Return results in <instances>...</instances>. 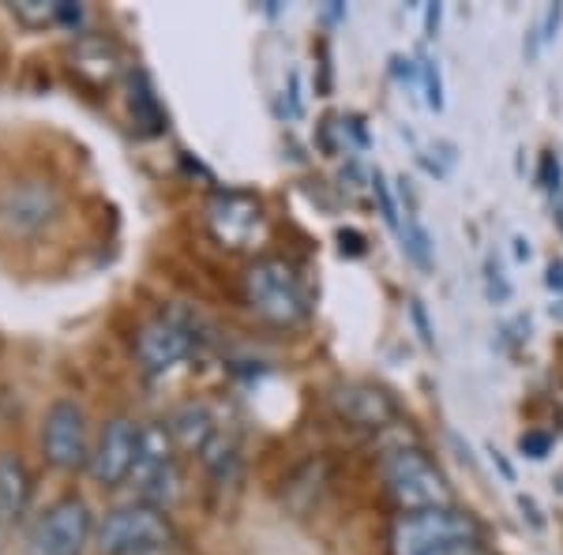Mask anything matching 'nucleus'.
<instances>
[{"instance_id": "f257e3e1", "label": "nucleus", "mask_w": 563, "mask_h": 555, "mask_svg": "<svg viewBox=\"0 0 563 555\" xmlns=\"http://www.w3.org/2000/svg\"><path fill=\"white\" fill-rule=\"evenodd\" d=\"M384 485L406 514L435 511V507H455V491L448 477L435 469V462L421 447H390L379 462Z\"/></svg>"}, {"instance_id": "f03ea898", "label": "nucleus", "mask_w": 563, "mask_h": 555, "mask_svg": "<svg viewBox=\"0 0 563 555\" xmlns=\"http://www.w3.org/2000/svg\"><path fill=\"white\" fill-rule=\"evenodd\" d=\"M244 300L260 320L294 326L308 315V293L286 259H256L244 270Z\"/></svg>"}, {"instance_id": "7ed1b4c3", "label": "nucleus", "mask_w": 563, "mask_h": 555, "mask_svg": "<svg viewBox=\"0 0 563 555\" xmlns=\"http://www.w3.org/2000/svg\"><path fill=\"white\" fill-rule=\"evenodd\" d=\"M95 541L102 555H166L177 536L158 507L129 503L102 518Z\"/></svg>"}, {"instance_id": "20e7f679", "label": "nucleus", "mask_w": 563, "mask_h": 555, "mask_svg": "<svg viewBox=\"0 0 563 555\" xmlns=\"http://www.w3.org/2000/svg\"><path fill=\"white\" fill-rule=\"evenodd\" d=\"M481 541L477 522L459 507H435V511H417L398 518L390 533V552L395 555H443L455 544Z\"/></svg>"}, {"instance_id": "39448f33", "label": "nucleus", "mask_w": 563, "mask_h": 555, "mask_svg": "<svg viewBox=\"0 0 563 555\" xmlns=\"http://www.w3.org/2000/svg\"><path fill=\"white\" fill-rule=\"evenodd\" d=\"M177 443L169 435L166 424H151L143 428L140 454H135L132 466V488L140 496V503L147 507H169L180 496V469H177Z\"/></svg>"}, {"instance_id": "423d86ee", "label": "nucleus", "mask_w": 563, "mask_h": 555, "mask_svg": "<svg viewBox=\"0 0 563 555\" xmlns=\"http://www.w3.org/2000/svg\"><path fill=\"white\" fill-rule=\"evenodd\" d=\"M90 530V507L79 496H65L31 525L26 555H84Z\"/></svg>"}, {"instance_id": "0eeeda50", "label": "nucleus", "mask_w": 563, "mask_h": 555, "mask_svg": "<svg viewBox=\"0 0 563 555\" xmlns=\"http://www.w3.org/2000/svg\"><path fill=\"white\" fill-rule=\"evenodd\" d=\"M42 451L45 462L65 473H76L90 466V447H87V417L71 398H60L45 409L42 421Z\"/></svg>"}, {"instance_id": "6e6552de", "label": "nucleus", "mask_w": 563, "mask_h": 555, "mask_svg": "<svg viewBox=\"0 0 563 555\" xmlns=\"http://www.w3.org/2000/svg\"><path fill=\"white\" fill-rule=\"evenodd\" d=\"M192 353V326L180 315H154L135 334V357L147 376H166Z\"/></svg>"}, {"instance_id": "1a4fd4ad", "label": "nucleus", "mask_w": 563, "mask_h": 555, "mask_svg": "<svg viewBox=\"0 0 563 555\" xmlns=\"http://www.w3.org/2000/svg\"><path fill=\"white\" fill-rule=\"evenodd\" d=\"M140 440H143V428L129 421V417H113L102 435H98L95 451H90V477L98 480L102 488H117L132 477L135 466V454H140Z\"/></svg>"}, {"instance_id": "9d476101", "label": "nucleus", "mask_w": 563, "mask_h": 555, "mask_svg": "<svg viewBox=\"0 0 563 555\" xmlns=\"http://www.w3.org/2000/svg\"><path fill=\"white\" fill-rule=\"evenodd\" d=\"M60 214V192L57 185L42 177H26L20 185H12L0 199V222L12 233H38L53 218Z\"/></svg>"}, {"instance_id": "9b49d317", "label": "nucleus", "mask_w": 563, "mask_h": 555, "mask_svg": "<svg viewBox=\"0 0 563 555\" xmlns=\"http://www.w3.org/2000/svg\"><path fill=\"white\" fill-rule=\"evenodd\" d=\"M207 222L225 248H249L263 230V211L244 192H218L207 207Z\"/></svg>"}, {"instance_id": "f8f14e48", "label": "nucleus", "mask_w": 563, "mask_h": 555, "mask_svg": "<svg viewBox=\"0 0 563 555\" xmlns=\"http://www.w3.org/2000/svg\"><path fill=\"white\" fill-rule=\"evenodd\" d=\"M334 409H339L350 424L372 428V432L390 428L398 421L395 398H390L384 387H372V384H342L334 390Z\"/></svg>"}, {"instance_id": "ddd939ff", "label": "nucleus", "mask_w": 563, "mask_h": 555, "mask_svg": "<svg viewBox=\"0 0 563 555\" xmlns=\"http://www.w3.org/2000/svg\"><path fill=\"white\" fill-rule=\"evenodd\" d=\"M31 507V473L15 454H4L0 458V514L8 522H20Z\"/></svg>"}, {"instance_id": "4468645a", "label": "nucleus", "mask_w": 563, "mask_h": 555, "mask_svg": "<svg viewBox=\"0 0 563 555\" xmlns=\"http://www.w3.org/2000/svg\"><path fill=\"white\" fill-rule=\"evenodd\" d=\"M169 435H174L177 447L185 451H203L207 443L214 440V417L207 413V406H180L174 417H169Z\"/></svg>"}, {"instance_id": "2eb2a0df", "label": "nucleus", "mask_w": 563, "mask_h": 555, "mask_svg": "<svg viewBox=\"0 0 563 555\" xmlns=\"http://www.w3.org/2000/svg\"><path fill=\"white\" fill-rule=\"evenodd\" d=\"M199 458H203V466L214 473L218 480H225V477H233L238 473V443L233 440H225V435H214L211 443H207L203 451H199Z\"/></svg>"}, {"instance_id": "dca6fc26", "label": "nucleus", "mask_w": 563, "mask_h": 555, "mask_svg": "<svg viewBox=\"0 0 563 555\" xmlns=\"http://www.w3.org/2000/svg\"><path fill=\"white\" fill-rule=\"evenodd\" d=\"M402 248H406V256L417 263V267H424V270L432 267V236H429V230H424L421 222H417L413 211H406Z\"/></svg>"}, {"instance_id": "f3484780", "label": "nucleus", "mask_w": 563, "mask_h": 555, "mask_svg": "<svg viewBox=\"0 0 563 555\" xmlns=\"http://www.w3.org/2000/svg\"><path fill=\"white\" fill-rule=\"evenodd\" d=\"M132 116H135V124H143V132H147V135L162 132L158 98L151 95V87H147V79H143V76H140V90L132 95Z\"/></svg>"}, {"instance_id": "a211bd4d", "label": "nucleus", "mask_w": 563, "mask_h": 555, "mask_svg": "<svg viewBox=\"0 0 563 555\" xmlns=\"http://www.w3.org/2000/svg\"><path fill=\"white\" fill-rule=\"evenodd\" d=\"M421 84H424V106L432 113L443 109V79H440V60L432 57H421Z\"/></svg>"}, {"instance_id": "6ab92c4d", "label": "nucleus", "mask_w": 563, "mask_h": 555, "mask_svg": "<svg viewBox=\"0 0 563 555\" xmlns=\"http://www.w3.org/2000/svg\"><path fill=\"white\" fill-rule=\"evenodd\" d=\"M372 192H376V199H379V214H384V222H387L395 233H402V222H398L395 196H390V185H387L384 173H376V177H372Z\"/></svg>"}, {"instance_id": "aec40b11", "label": "nucleus", "mask_w": 563, "mask_h": 555, "mask_svg": "<svg viewBox=\"0 0 563 555\" xmlns=\"http://www.w3.org/2000/svg\"><path fill=\"white\" fill-rule=\"evenodd\" d=\"M519 451H522V458H533V462H541V458H549V451H552V435L549 432H522V440H519Z\"/></svg>"}, {"instance_id": "412c9836", "label": "nucleus", "mask_w": 563, "mask_h": 555, "mask_svg": "<svg viewBox=\"0 0 563 555\" xmlns=\"http://www.w3.org/2000/svg\"><path fill=\"white\" fill-rule=\"evenodd\" d=\"M560 180H563V166L556 154H541V169H538V185L544 192H560Z\"/></svg>"}, {"instance_id": "4be33fe9", "label": "nucleus", "mask_w": 563, "mask_h": 555, "mask_svg": "<svg viewBox=\"0 0 563 555\" xmlns=\"http://www.w3.org/2000/svg\"><path fill=\"white\" fill-rule=\"evenodd\" d=\"M339 248H342V256L361 259L368 252V244H365V236H361L357 230H339Z\"/></svg>"}, {"instance_id": "5701e85b", "label": "nucleus", "mask_w": 563, "mask_h": 555, "mask_svg": "<svg viewBox=\"0 0 563 555\" xmlns=\"http://www.w3.org/2000/svg\"><path fill=\"white\" fill-rule=\"evenodd\" d=\"M488 297L499 300V304H504V300L511 297V286H507V278L496 270V263H493V259H488Z\"/></svg>"}, {"instance_id": "b1692460", "label": "nucleus", "mask_w": 563, "mask_h": 555, "mask_svg": "<svg viewBox=\"0 0 563 555\" xmlns=\"http://www.w3.org/2000/svg\"><path fill=\"white\" fill-rule=\"evenodd\" d=\"M560 20H563V4H549V12H544V20L538 23V26H541V45L556 38V31H560Z\"/></svg>"}, {"instance_id": "393cba45", "label": "nucleus", "mask_w": 563, "mask_h": 555, "mask_svg": "<svg viewBox=\"0 0 563 555\" xmlns=\"http://www.w3.org/2000/svg\"><path fill=\"white\" fill-rule=\"evenodd\" d=\"M410 312H413V323H417V331H421V338L432 345V326H429V315H424V304H421V300H413Z\"/></svg>"}, {"instance_id": "a878e982", "label": "nucleus", "mask_w": 563, "mask_h": 555, "mask_svg": "<svg viewBox=\"0 0 563 555\" xmlns=\"http://www.w3.org/2000/svg\"><path fill=\"white\" fill-rule=\"evenodd\" d=\"M440 15H443V8H440V4H429V8H424V34H429V38H435V34H440Z\"/></svg>"}, {"instance_id": "bb28decb", "label": "nucleus", "mask_w": 563, "mask_h": 555, "mask_svg": "<svg viewBox=\"0 0 563 555\" xmlns=\"http://www.w3.org/2000/svg\"><path fill=\"white\" fill-rule=\"evenodd\" d=\"M544 286L556 289V293H563V259H552V263H549V275H544Z\"/></svg>"}, {"instance_id": "cd10ccee", "label": "nucleus", "mask_w": 563, "mask_h": 555, "mask_svg": "<svg viewBox=\"0 0 563 555\" xmlns=\"http://www.w3.org/2000/svg\"><path fill=\"white\" fill-rule=\"evenodd\" d=\"M515 256L519 259H530L533 252H530V241H522V236H515Z\"/></svg>"}, {"instance_id": "c85d7f7f", "label": "nucleus", "mask_w": 563, "mask_h": 555, "mask_svg": "<svg viewBox=\"0 0 563 555\" xmlns=\"http://www.w3.org/2000/svg\"><path fill=\"white\" fill-rule=\"evenodd\" d=\"M552 218H556V225H560V233H563V192L556 196V207H552Z\"/></svg>"}]
</instances>
